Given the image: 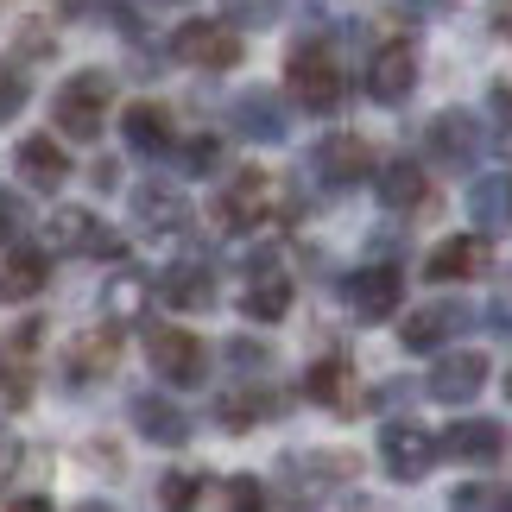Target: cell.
I'll list each match as a JSON object with an SVG mask.
<instances>
[{"instance_id":"6da1fadb","label":"cell","mask_w":512,"mask_h":512,"mask_svg":"<svg viewBox=\"0 0 512 512\" xmlns=\"http://www.w3.org/2000/svg\"><path fill=\"white\" fill-rule=\"evenodd\" d=\"M285 89L304 114H336L342 108V57L329 38H298L285 57Z\"/></svg>"},{"instance_id":"7a4b0ae2","label":"cell","mask_w":512,"mask_h":512,"mask_svg":"<svg viewBox=\"0 0 512 512\" xmlns=\"http://www.w3.org/2000/svg\"><path fill=\"white\" fill-rule=\"evenodd\" d=\"M108 108H114V76L108 70H83V76H70V83L57 89L51 121H57L64 140H95V133L108 127Z\"/></svg>"},{"instance_id":"3957f363","label":"cell","mask_w":512,"mask_h":512,"mask_svg":"<svg viewBox=\"0 0 512 512\" xmlns=\"http://www.w3.org/2000/svg\"><path fill=\"white\" fill-rule=\"evenodd\" d=\"M481 146H487V127L468 108H443V114L424 121V152H430L437 171H468L481 159Z\"/></svg>"},{"instance_id":"277c9868","label":"cell","mask_w":512,"mask_h":512,"mask_svg":"<svg viewBox=\"0 0 512 512\" xmlns=\"http://www.w3.org/2000/svg\"><path fill=\"white\" fill-rule=\"evenodd\" d=\"M146 361L152 373H159L165 386H203V373H209V348L190 336V329H146Z\"/></svg>"},{"instance_id":"5b68a950","label":"cell","mask_w":512,"mask_h":512,"mask_svg":"<svg viewBox=\"0 0 512 512\" xmlns=\"http://www.w3.org/2000/svg\"><path fill=\"white\" fill-rule=\"evenodd\" d=\"M411 89H418V45L411 38H386L367 57V102L399 108V102H411Z\"/></svg>"},{"instance_id":"8992f818","label":"cell","mask_w":512,"mask_h":512,"mask_svg":"<svg viewBox=\"0 0 512 512\" xmlns=\"http://www.w3.org/2000/svg\"><path fill=\"white\" fill-rule=\"evenodd\" d=\"M266 215H272V177L266 171H234L222 184V196H215V222H222L228 234L266 228Z\"/></svg>"},{"instance_id":"52a82bcc","label":"cell","mask_w":512,"mask_h":512,"mask_svg":"<svg viewBox=\"0 0 512 512\" xmlns=\"http://www.w3.org/2000/svg\"><path fill=\"white\" fill-rule=\"evenodd\" d=\"M171 51L196 70H234L241 64V38H234L228 19L222 26H215V19H184V26L171 32Z\"/></svg>"},{"instance_id":"ba28073f","label":"cell","mask_w":512,"mask_h":512,"mask_svg":"<svg viewBox=\"0 0 512 512\" xmlns=\"http://www.w3.org/2000/svg\"><path fill=\"white\" fill-rule=\"evenodd\" d=\"M424 392L437 405H475L487 392V354L481 348H456V354H437V367H430Z\"/></svg>"},{"instance_id":"9c48e42d","label":"cell","mask_w":512,"mask_h":512,"mask_svg":"<svg viewBox=\"0 0 512 512\" xmlns=\"http://www.w3.org/2000/svg\"><path fill=\"white\" fill-rule=\"evenodd\" d=\"M380 462H386L392 481H424L430 462H437V437H430L424 424H411V418H392L380 430Z\"/></svg>"},{"instance_id":"30bf717a","label":"cell","mask_w":512,"mask_h":512,"mask_svg":"<svg viewBox=\"0 0 512 512\" xmlns=\"http://www.w3.org/2000/svg\"><path fill=\"white\" fill-rule=\"evenodd\" d=\"M228 121H234L241 140H260V146H279L285 133H291L285 95H272V89H241V95H234V108H228Z\"/></svg>"},{"instance_id":"8fae6325","label":"cell","mask_w":512,"mask_h":512,"mask_svg":"<svg viewBox=\"0 0 512 512\" xmlns=\"http://www.w3.org/2000/svg\"><path fill=\"white\" fill-rule=\"evenodd\" d=\"M342 298L361 310L367 323H386L392 310L405 304V279H399V266H361V272L342 279Z\"/></svg>"},{"instance_id":"7c38bea8","label":"cell","mask_w":512,"mask_h":512,"mask_svg":"<svg viewBox=\"0 0 512 512\" xmlns=\"http://www.w3.org/2000/svg\"><path fill=\"white\" fill-rule=\"evenodd\" d=\"M133 222L146 234H184L190 228V196L165 184V177H146L140 190H133Z\"/></svg>"},{"instance_id":"4fadbf2b","label":"cell","mask_w":512,"mask_h":512,"mask_svg":"<svg viewBox=\"0 0 512 512\" xmlns=\"http://www.w3.org/2000/svg\"><path fill=\"white\" fill-rule=\"evenodd\" d=\"M430 279L443 285H462V279H487V266H494V241L487 234H456V241H437L430 247Z\"/></svg>"},{"instance_id":"5bb4252c","label":"cell","mask_w":512,"mask_h":512,"mask_svg":"<svg viewBox=\"0 0 512 512\" xmlns=\"http://www.w3.org/2000/svg\"><path fill=\"white\" fill-rule=\"evenodd\" d=\"M373 190H380V203L392 215H418L430 209V177L418 159H386V165H373Z\"/></svg>"},{"instance_id":"9a60e30c","label":"cell","mask_w":512,"mask_h":512,"mask_svg":"<svg viewBox=\"0 0 512 512\" xmlns=\"http://www.w3.org/2000/svg\"><path fill=\"white\" fill-rule=\"evenodd\" d=\"M51 247L57 253H89V260H114V253H121V241H114L89 209H57L51 215Z\"/></svg>"},{"instance_id":"2e32d148","label":"cell","mask_w":512,"mask_h":512,"mask_svg":"<svg viewBox=\"0 0 512 512\" xmlns=\"http://www.w3.org/2000/svg\"><path fill=\"white\" fill-rule=\"evenodd\" d=\"M437 449H443V456H456V462H468V468L500 462L506 456V424H494V418H462V424L443 430Z\"/></svg>"},{"instance_id":"e0dca14e","label":"cell","mask_w":512,"mask_h":512,"mask_svg":"<svg viewBox=\"0 0 512 512\" xmlns=\"http://www.w3.org/2000/svg\"><path fill=\"white\" fill-rule=\"evenodd\" d=\"M468 323V304H456V298H443V304H424V310H411L405 317V329H399V342L411 348V354H437L456 329Z\"/></svg>"},{"instance_id":"ac0fdd59","label":"cell","mask_w":512,"mask_h":512,"mask_svg":"<svg viewBox=\"0 0 512 512\" xmlns=\"http://www.w3.org/2000/svg\"><path fill=\"white\" fill-rule=\"evenodd\" d=\"M159 298L171 304V310H215V298H222V285H215V272L203 266V260H177V266H165V279H159Z\"/></svg>"},{"instance_id":"d6986e66","label":"cell","mask_w":512,"mask_h":512,"mask_svg":"<svg viewBox=\"0 0 512 512\" xmlns=\"http://www.w3.org/2000/svg\"><path fill=\"white\" fill-rule=\"evenodd\" d=\"M317 177L329 190H348V184H361V177H373L367 140H354V133H329V140L317 146Z\"/></svg>"},{"instance_id":"ffe728a7","label":"cell","mask_w":512,"mask_h":512,"mask_svg":"<svg viewBox=\"0 0 512 512\" xmlns=\"http://www.w3.org/2000/svg\"><path fill=\"white\" fill-rule=\"evenodd\" d=\"M133 430H140L146 443H159V449L190 443V418L165 399V392H140V399H133Z\"/></svg>"},{"instance_id":"44dd1931","label":"cell","mask_w":512,"mask_h":512,"mask_svg":"<svg viewBox=\"0 0 512 512\" xmlns=\"http://www.w3.org/2000/svg\"><path fill=\"white\" fill-rule=\"evenodd\" d=\"M45 285H51V260L38 247H13L7 260H0V304H26Z\"/></svg>"},{"instance_id":"7402d4cb","label":"cell","mask_w":512,"mask_h":512,"mask_svg":"<svg viewBox=\"0 0 512 512\" xmlns=\"http://www.w3.org/2000/svg\"><path fill=\"white\" fill-rule=\"evenodd\" d=\"M114 361H121V329H89L83 342H70L64 373H70V386H89V380H102Z\"/></svg>"},{"instance_id":"603a6c76","label":"cell","mask_w":512,"mask_h":512,"mask_svg":"<svg viewBox=\"0 0 512 512\" xmlns=\"http://www.w3.org/2000/svg\"><path fill=\"white\" fill-rule=\"evenodd\" d=\"M13 165H19V177H26L32 190H57V184L70 177V159H64V146H57L51 133H32V140H19Z\"/></svg>"},{"instance_id":"cb8c5ba5","label":"cell","mask_w":512,"mask_h":512,"mask_svg":"<svg viewBox=\"0 0 512 512\" xmlns=\"http://www.w3.org/2000/svg\"><path fill=\"white\" fill-rule=\"evenodd\" d=\"M121 133H127V146L133 152H146V159H165V152L177 146V133H171V114L159 102H133L121 114Z\"/></svg>"},{"instance_id":"d4e9b609","label":"cell","mask_w":512,"mask_h":512,"mask_svg":"<svg viewBox=\"0 0 512 512\" xmlns=\"http://www.w3.org/2000/svg\"><path fill=\"white\" fill-rule=\"evenodd\" d=\"M291 310V279L279 266H260L253 272V285L241 291V317H253V323H279Z\"/></svg>"},{"instance_id":"484cf974","label":"cell","mask_w":512,"mask_h":512,"mask_svg":"<svg viewBox=\"0 0 512 512\" xmlns=\"http://www.w3.org/2000/svg\"><path fill=\"white\" fill-rule=\"evenodd\" d=\"M272 411H279V392H266V386H247V392L215 399V418H222L228 430H253V424H266Z\"/></svg>"},{"instance_id":"4316f807","label":"cell","mask_w":512,"mask_h":512,"mask_svg":"<svg viewBox=\"0 0 512 512\" xmlns=\"http://www.w3.org/2000/svg\"><path fill=\"white\" fill-rule=\"evenodd\" d=\"M468 215H475V228H500L512 215V177H481L468 190Z\"/></svg>"},{"instance_id":"83f0119b","label":"cell","mask_w":512,"mask_h":512,"mask_svg":"<svg viewBox=\"0 0 512 512\" xmlns=\"http://www.w3.org/2000/svg\"><path fill=\"white\" fill-rule=\"evenodd\" d=\"M304 399L310 405H342L348 399V361L336 354V361H317L304 373Z\"/></svg>"},{"instance_id":"f1b7e54d","label":"cell","mask_w":512,"mask_h":512,"mask_svg":"<svg viewBox=\"0 0 512 512\" xmlns=\"http://www.w3.org/2000/svg\"><path fill=\"white\" fill-rule=\"evenodd\" d=\"M32 399V373H26V354L7 348V361H0V411H19Z\"/></svg>"},{"instance_id":"f546056e","label":"cell","mask_w":512,"mask_h":512,"mask_svg":"<svg viewBox=\"0 0 512 512\" xmlns=\"http://www.w3.org/2000/svg\"><path fill=\"white\" fill-rule=\"evenodd\" d=\"M279 13H285V0H222L228 26H272Z\"/></svg>"},{"instance_id":"4dcf8cb0","label":"cell","mask_w":512,"mask_h":512,"mask_svg":"<svg viewBox=\"0 0 512 512\" xmlns=\"http://www.w3.org/2000/svg\"><path fill=\"white\" fill-rule=\"evenodd\" d=\"M159 500L165 506H196V500H203V475H165L159 481Z\"/></svg>"},{"instance_id":"1f68e13d","label":"cell","mask_w":512,"mask_h":512,"mask_svg":"<svg viewBox=\"0 0 512 512\" xmlns=\"http://www.w3.org/2000/svg\"><path fill=\"white\" fill-rule=\"evenodd\" d=\"M26 95H32V89H26V76L0 64V121H13V114L26 108Z\"/></svg>"},{"instance_id":"d6a6232c","label":"cell","mask_w":512,"mask_h":512,"mask_svg":"<svg viewBox=\"0 0 512 512\" xmlns=\"http://www.w3.org/2000/svg\"><path fill=\"white\" fill-rule=\"evenodd\" d=\"M19 228H26V203H19V196H7V190H0V241H19Z\"/></svg>"},{"instance_id":"836d02e7","label":"cell","mask_w":512,"mask_h":512,"mask_svg":"<svg viewBox=\"0 0 512 512\" xmlns=\"http://www.w3.org/2000/svg\"><path fill=\"white\" fill-rule=\"evenodd\" d=\"M184 165L190 171H215V165H222V140H190L184 146Z\"/></svg>"},{"instance_id":"e575fe53","label":"cell","mask_w":512,"mask_h":512,"mask_svg":"<svg viewBox=\"0 0 512 512\" xmlns=\"http://www.w3.org/2000/svg\"><path fill=\"white\" fill-rule=\"evenodd\" d=\"M222 494H228V506H260L266 494H260V481H253V475H234L228 487H222Z\"/></svg>"},{"instance_id":"d590c367","label":"cell","mask_w":512,"mask_h":512,"mask_svg":"<svg viewBox=\"0 0 512 512\" xmlns=\"http://www.w3.org/2000/svg\"><path fill=\"white\" fill-rule=\"evenodd\" d=\"M494 26H500V32L512 38V0H494Z\"/></svg>"},{"instance_id":"8d00e7d4","label":"cell","mask_w":512,"mask_h":512,"mask_svg":"<svg viewBox=\"0 0 512 512\" xmlns=\"http://www.w3.org/2000/svg\"><path fill=\"white\" fill-rule=\"evenodd\" d=\"M13 512H51V500L45 494H26V500H13Z\"/></svg>"},{"instance_id":"74e56055","label":"cell","mask_w":512,"mask_h":512,"mask_svg":"<svg viewBox=\"0 0 512 512\" xmlns=\"http://www.w3.org/2000/svg\"><path fill=\"white\" fill-rule=\"evenodd\" d=\"M506 392H512V373H506Z\"/></svg>"}]
</instances>
